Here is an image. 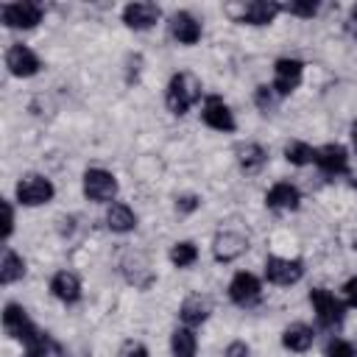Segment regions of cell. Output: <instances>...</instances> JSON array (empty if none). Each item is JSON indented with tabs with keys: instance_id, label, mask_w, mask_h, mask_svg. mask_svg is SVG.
I'll return each instance as SVG.
<instances>
[{
	"instance_id": "d6a6232c",
	"label": "cell",
	"mask_w": 357,
	"mask_h": 357,
	"mask_svg": "<svg viewBox=\"0 0 357 357\" xmlns=\"http://www.w3.org/2000/svg\"><path fill=\"white\" fill-rule=\"evenodd\" d=\"M0 206H3V240H8L14 234V206L8 198H3Z\"/></svg>"
},
{
	"instance_id": "2e32d148",
	"label": "cell",
	"mask_w": 357,
	"mask_h": 357,
	"mask_svg": "<svg viewBox=\"0 0 357 357\" xmlns=\"http://www.w3.org/2000/svg\"><path fill=\"white\" fill-rule=\"evenodd\" d=\"M3 329H6L8 337H14V340H25V337L36 329V324L31 321V315H28V310H25L22 304L8 301V304L3 307Z\"/></svg>"
},
{
	"instance_id": "484cf974",
	"label": "cell",
	"mask_w": 357,
	"mask_h": 357,
	"mask_svg": "<svg viewBox=\"0 0 357 357\" xmlns=\"http://www.w3.org/2000/svg\"><path fill=\"white\" fill-rule=\"evenodd\" d=\"M25 276V259L14 251V248H3V262H0V282L3 284H14Z\"/></svg>"
},
{
	"instance_id": "836d02e7",
	"label": "cell",
	"mask_w": 357,
	"mask_h": 357,
	"mask_svg": "<svg viewBox=\"0 0 357 357\" xmlns=\"http://www.w3.org/2000/svg\"><path fill=\"white\" fill-rule=\"evenodd\" d=\"M223 357H251V349L245 340H231L226 349H223Z\"/></svg>"
},
{
	"instance_id": "f35d334b",
	"label": "cell",
	"mask_w": 357,
	"mask_h": 357,
	"mask_svg": "<svg viewBox=\"0 0 357 357\" xmlns=\"http://www.w3.org/2000/svg\"><path fill=\"white\" fill-rule=\"evenodd\" d=\"M351 22H357V6L351 8Z\"/></svg>"
},
{
	"instance_id": "8fae6325",
	"label": "cell",
	"mask_w": 357,
	"mask_h": 357,
	"mask_svg": "<svg viewBox=\"0 0 357 357\" xmlns=\"http://www.w3.org/2000/svg\"><path fill=\"white\" fill-rule=\"evenodd\" d=\"M229 298L237 307H254L262 298V282L251 271H237L229 282Z\"/></svg>"
},
{
	"instance_id": "74e56055",
	"label": "cell",
	"mask_w": 357,
	"mask_h": 357,
	"mask_svg": "<svg viewBox=\"0 0 357 357\" xmlns=\"http://www.w3.org/2000/svg\"><path fill=\"white\" fill-rule=\"evenodd\" d=\"M349 33L357 39V22H349Z\"/></svg>"
},
{
	"instance_id": "8d00e7d4",
	"label": "cell",
	"mask_w": 357,
	"mask_h": 357,
	"mask_svg": "<svg viewBox=\"0 0 357 357\" xmlns=\"http://www.w3.org/2000/svg\"><path fill=\"white\" fill-rule=\"evenodd\" d=\"M351 142H354V148H357V123H351Z\"/></svg>"
},
{
	"instance_id": "f546056e",
	"label": "cell",
	"mask_w": 357,
	"mask_h": 357,
	"mask_svg": "<svg viewBox=\"0 0 357 357\" xmlns=\"http://www.w3.org/2000/svg\"><path fill=\"white\" fill-rule=\"evenodd\" d=\"M282 11H287V14H293V17L310 20V17L318 14V3H315V0H290V3H282Z\"/></svg>"
},
{
	"instance_id": "4316f807",
	"label": "cell",
	"mask_w": 357,
	"mask_h": 357,
	"mask_svg": "<svg viewBox=\"0 0 357 357\" xmlns=\"http://www.w3.org/2000/svg\"><path fill=\"white\" fill-rule=\"evenodd\" d=\"M170 262L176 268H190L198 262V245L192 240H178L170 245Z\"/></svg>"
},
{
	"instance_id": "7c38bea8",
	"label": "cell",
	"mask_w": 357,
	"mask_h": 357,
	"mask_svg": "<svg viewBox=\"0 0 357 357\" xmlns=\"http://www.w3.org/2000/svg\"><path fill=\"white\" fill-rule=\"evenodd\" d=\"M6 70H8L14 78H31V75H36V73L42 70V61H39V56H36L28 45L14 42V45L6 50Z\"/></svg>"
},
{
	"instance_id": "52a82bcc",
	"label": "cell",
	"mask_w": 357,
	"mask_h": 357,
	"mask_svg": "<svg viewBox=\"0 0 357 357\" xmlns=\"http://www.w3.org/2000/svg\"><path fill=\"white\" fill-rule=\"evenodd\" d=\"M301 78H304V61L301 59L282 56V59L273 61V84L271 86L276 89L279 98H287L290 92H296Z\"/></svg>"
},
{
	"instance_id": "f1b7e54d",
	"label": "cell",
	"mask_w": 357,
	"mask_h": 357,
	"mask_svg": "<svg viewBox=\"0 0 357 357\" xmlns=\"http://www.w3.org/2000/svg\"><path fill=\"white\" fill-rule=\"evenodd\" d=\"M279 95H276V89L271 86V84H259L257 89H254V103H257V109L262 112V114H273L276 109H279Z\"/></svg>"
},
{
	"instance_id": "d590c367",
	"label": "cell",
	"mask_w": 357,
	"mask_h": 357,
	"mask_svg": "<svg viewBox=\"0 0 357 357\" xmlns=\"http://www.w3.org/2000/svg\"><path fill=\"white\" fill-rule=\"evenodd\" d=\"M343 296H346V304L357 310V276L346 279V284H343Z\"/></svg>"
},
{
	"instance_id": "9c48e42d",
	"label": "cell",
	"mask_w": 357,
	"mask_h": 357,
	"mask_svg": "<svg viewBox=\"0 0 357 357\" xmlns=\"http://www.w3.org/2000/svg\"><path fill=\"white\" fill-rule=\"evenodd\" d=\"M234 22H243V25H271L276 20V14L282 11V3H273V0H251V3H243L240 11L237 8H226Z\"/></svg>"
},
{
	"instance_id": "30bf717a",
	"label": "cell",
	"mask_w": 357,
	"mask_h": 357,
	"mask_svg": "<svg viewBox=\"0 0 357 357\" xmlns=\"http://www.w3.org/2000/svg\"><path fill=\"white\" fill-rule=\"evenodd\" d=\"M201 120L220 131V134H231L237 128V120H234V112L229 109V103L220 98V95H206L204 98V109H201Z\"/></svg>"
},
{
	"instance_id": "83f0119b",
	"label": "cell",
	"mask_w": 357,
	"mask_h": 357,
	"mask_svg": "<svg viewBox=\"0 0 357 357\" xmlns=\"http://www.w3.org/2000/svg\"><path fill=\"white\" fill-rule=\"evenodd\" d=\"M284 159L290 165H296V167H304V165H310L315 159V148L307 145V142H301V139H290L284 145Z\"/></svg>"
},
{
	"instance_id": "ffe728a7",
	"label": "cell",
	"mask_w": 357,
	"mask_h": 357,
	"mask_svg": "<svg viewBox=\"0 0 357 357\" xmlns=\"http://www.w3.org/2000/svg\"><path fill=\"white\" fill-rule=\"evenodd\" d=\"M50 293L61 304H78L81 301V279L73 271H59L50 279Z\"/></svg>"
},
{
	"instance_id": "ab89813d",
	"label": "cell",
	"mask_w": 357,
	"mask_h": 357,
	"mask_svg": "<svg viewBox=\"0 0 357 357\" xmlns=\"http://www.w3.org/2000/svg\"><path fill=\"white\" fill-rule=\"evenodd\" d=\"M354 187H357V181H354Z\"/></svg>"
},
{
	"instance_id": "e575fe53",
	"label": "cell",
	"mask_w": 357,
	"mask_h": 357,
	"mask_svg": "<svg viewBox=\"0 0 357 357\" xmlns=\"http://www.w3.org/2000/svg\"><path fill=\"white\" fill-rule=\"evenodd\" d=\"M120 357H151V354H148V349L139 340H128V343H123Z\"/></svg>"
},
{
	"instance_id": "ba28073f",
	"label": "cell",
	"mask_w": 357,
	"mask_h": 357,
	"mask_svg": "<svg viewBox=\"0 0 357 357\" xmlns=\"http://www.w3.org/2000/svg\"><path fill=\"white\" fill-rule=\"evenodd\" d=\"M304 276V262L301 259H287V257H265V279L279 287H290L301 282Z\"/></svg>"
},
{
	"instance_id": "3957f363",
	"label": "cell",
	"mask_w": 357,
	"mask_h": 357,
	"mask_svg": "<svg viewBox=\"0 0 357 357\" xmlns=\"http://www.w3.org/2000/svg\"><path fill=\"white\" fill-rule=\"evenodd\" d=\"M84 195L92 204H114L117 195V176L106 167H89L84 173Z\"/></svg>"
},
{
	"instance_id": "277c9868",
	"label": "cell",
	"mask_w": 357,
	"mask_h": 357,
	"mask_svg": "<svg viewBox=\"0 0 357 357\" xmlns=\"http://www.w3.org/2000/svg\"><path fill=\"white\" fill-rule=\"evenodd\" d=\"M17 201L22 206H42V204H50L53 195H56V187L47 176L42 173H25L20 181H17Z\"/></svg>"
},
{
	"instance_id": "e0dca14e",
	"label": "cell",
	"mask_w": 357,
	"mask_h": 357,
	"mask_svg": "<svg viewBox=\"0 0 357 357\" xmlns=\"http://www.w3.org/2000/svg\"><path fill=\"white\" fill-rule=\"evenodd\" d=\"M170 33H173V39H176L178 45L192 47V45L201 42L204 28H201V22H198L190 11H176V14L170 17Z\"/></svg>"
},
{
	"instance_id": "6da1fadb",
	"label": "cell",
	"mask_w": 357,
	"mask_h": 357,
	"mask_svg": "<svg viewBox=\"0 0 357 357\" xmlns=\"http://www.w3.org/2000/svg\"><path fill=\"white\" fill-rule=\"evenodd\" d=\"M201 78L192 75L190 70H181V73H173L170 81H167V89H165V103L170 109V114L181 117L187 114L198 100H201Z\"/></svg>"
},
{
	"instance_id": "44dd1931",
	"label": "cell",
	"mask_w": 357,
	"mask_h": 357,
	"mask_svg": "<svg viewBox=\"0 0 357 357\" xmlns=\"http://www.w3.org/2000/svg\"><path fill=\"white\" fill-rule=\"evenodd\" d=\"M312 343H315V329H312L310 324L296 321V324L284 326V332H282V346H284L287 351L304 354V351L312 349Z\"/></svg>"
},
{
	"instance_id": "7402d4cb",
	"label": "cell",
	"mask_w": 357,
	"mask_h": 357,
	"mask_svg": "<svg viewBox=\"0 0 357 357\" xmlns=\"http://www.w3.org/2000/svg\"><path fill=\"white\" fill-rule=\"evenodd\" d=\"M209 312H212V304H209V298L206 296H201V293H192V296H187L184 301H181V307H178V318L184 321V326H201L206 318H209Z\"/></svg>"
},
{
	"instance_id": "1f68e13d",
	"label": "cell",
	"mask_w": 357,
	"mask_h": 357,
	"mask_svg": "<svg viewBox=\"0 0 357 357\" xmlns=\"http://www.w3.org/2000/svg\"><path fill=\"white\" fill-rule=\"evenodd\" d=\"M198 206H201V195H195V192H184L176 198V212H181V215H190Z\"/></svg>"
},
{
	"instance_id": "9a60e30c",
	"label": "cell",
	"mask_w": 357,
	"mask_h": 357,
	"mask_svg": "<svg viewBox=\"0 0 357 357\" xmlns=\"http://www.w3.org/2000/svg\"><path fill=\"white\" fill-rule=\"evenodd\" d=\"M159 17H162V8L156 3H145V0L128 3L123 8V22L131 31H148V28H153L159 22Z\"/></svg>"
},
{
	"instance_id": "d4e9b609",
	"label": "cell",
	"mask_w": 357,
	"mask_h": 357,
	"mask_svg": "<svg viewBox=\"0 0 357 357\" xmlns=\"http://www.w3.org/2000/svg\"><path fill=\"white\" fill-rule=\"evenodd\" d=\"M170 351L173 357H195L198 354V337L190 326H176L170 335Z\"/></svg>"
},
{
	"instance_id": "603a6c76",
	"label": "cell",
	"mask_w": 357,
	"mask_h": 357,
	"mask_svg": "<svg viewBox=\"0 0 357 357\" xmlns=\"http://www.w3.org/2000/svg\"><path fill=\"white\" fill-rule=\"evenodd\" d=\"M22 351H25V357H61V346L39 326L22 340Z\"/></svg>"
},
{
	"instance_id": "cb8c5ba5",
	"label": "cell",
	"mask_w": 357,
	"mask_h": 357,
	"mask_svg": "<svg viewBox=\"0 0 357 357\" xmlns=\"http://www.w3.org/2000/svg\"><path fill=\"white\" fill-rule=\"evenodd\" d=\"M106 226H109V231H114V234H128V231L137 229V215H134V209H131L128 204L114 201V204H109V209H106Z\"/></svg>"
},
{
	"instance_id": "5b68a950",
	"label": "cell",
	"mask_w": 357,
	"mask_h": 357,
	"mask_svg": "<svg viewBox=\"0 0 357 357\" xmlns=\"http://www.w3.org/2000/svg\"><path fill=\"white\" fill-rule=\"evenodd\" d=\"M117 268H120L123 279H126L128 284H134L137 290H148V287L156 282V273H153V268H151V259H148L142 251H131V248H128V251L120 257Z\"/></svg>"
},
{
	"instance_id": "d6986e66",
	"label": "cell",
	"mask_w": 357,
	"mask_h": 357,
	"mask_svg": "<svg viewBox=\"0 0 357 357\" xmlns=\"http://www.w3.org/2000/svg\"><path fill=\"white\" fill-rule=\"evenodd\" d=\"M234 153H237V165L245 176H257L268 165V148L259 142H243L234 148Z\"/></svg>"
},
{
	"instance_id": "ac0fdd59",
	"label": "cell",
	"mask_w": 357,
	"mask_h": 357,
	"mask_svg": "<svg viewBox=\"0 0 357 357\" xmlns=\"http://www.w3.org/2000/svg\"><path fill=\"white\" fill-rule=\"evenodd\" d=\"M301 204V190L290 181H276L268 192H265V206L276 209V212H293Z\"/></svg>"
},
{
	"instance_id": "8992f818",
	"label": "cell",
	"mask_w": 357,
	"mask_h": 357,
	"mask_svg": "<svg viewBox=\"0 0 357 357\" xmlns=\"http://www.w3.org/2000/svg\"><path fill=\"white\" fill-rule=\"evenodd\" d=\"M0 17H3V25L6 28H22V31H28V28H36L42 22L45 8L39 3H33V0H20V3H6L0 8Z\"/></svg>"
},
{
	"instance_id": "7a4b0ae2",
	"label": "cell",
	"mask_w": 357,
	"mask_h": 357,
	"mask_svg": "<svg viewBox=\"0 0 357 357\" xmlns=\"http://www.w3.org/2000/svg\"><path fill=\"white\" fill-rule=\"evenodd\" d=\"M310 304H312V312H315L318 324L326 326V329L340 326L343 318H346V304L326 287H312L310 290Z\"/></svg>"
},
{
	"instance_id": "4fadbf2b",
	"label": "cell",
	"mask_w": 357,
	"mask_h": 357,
	"mask_svg": "<svg viewBox=\"0 0 357 357\" xmlns=\"http://www.w3.org/2000/svg\"><path fill=\"white\" fill-rule=\"evenodd\" d=\"M245 251H248V237L240 234V231H234V229H223L212 240V257L218 262H234Z\"/></svg>"
},
{
	"instance_id": "4dcf8cb0",
	"label": "cell",
	"mask_w": 357,
	"mask_h": 357,
	"mask_svg": "<svg viewBox=\"0 0 357 357\" xmlns=\"http://www.w3.org/2000/svg\"><path fill=\"white\" fill-rule=\"evenodd\" d=\"M326 357H357V346L351 340H343V337H332L326 343Z\"/></svg>"
},
{
	"instance_id": "5bb4252c",
	"label": "cell",
	"mask_w": 357,
	"mask_h": 357,
	"mask_svg": "<svg viewBox=\"0 0 357 357\" xmlns=\"http://www.w3.org/2000/svg\"><path fill=\"white\" fill-rule=\"evenodd\" d=\"M312 162L326 176H343V173H349V151L343 145H337V142H326V145L315 148V159Z\"/></svg>"
}]
</instances>
